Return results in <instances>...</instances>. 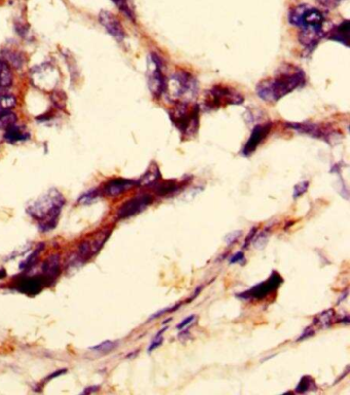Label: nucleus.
<instances>
[{
    "mask_svg": "<svg viewBox=\"0 0 350 395\" xmlns=\"http://www.w3.org/2000/svg\"><path fill=\"white\" fill-rule=\"evenodd\" d=\"M153 198L149 194H141L124 202L117 213L119 219H127L135 215H138L151 205Z\"/></svg>",
    "mask_w": 350,
    "mask_h": 395,
    "instance_id": "10",
    "label": "nucleus"
},
{
    "mask_svg": "<svg viewBox=\"0 0 350 395\" xmlns=\"http://www.w3.org/2000/svg\"><path fill=\"white\" fill-rule=\"evenodd\" d=\"M159 179H160V172H159V170H158V168L156 167V165L153 164L144 174V176L141 178L140 181L138 182V184L144 185V186L154 185V184L157 183V181Z\"/></svg>",
    "mask_w": 350,
    "mask_h": 395,
    "instance_id": "20",
    "label": "nucleus"
},
{
    "mask_svg": "<svg viewBox=\"0 0 350 395\" xmlns=\"http://www.w3.org/2000/svg\"><path fill=\"white\" fill-rule=\"evenodd\" d=\"M333 316H334V312L333 310H328V311H324L321 314H319L318 316H316L315 318V322L314 323L316 325H319L322 328H326L329 327L332 323V320H333Z\"/></svg>",
    "mask_w": 350,
    "mask_h": 395,
    "instance_id": "26",
    "label": "nucleus"
},
{
    "mask_svg": "<svg viewBox=\"0 0 350 395\" xmlns=\"http://www.w3.org/2000/svg\"><path fill=\"white\" fill-rule=\"evenodd\" d=\"M289 21L301 30L319 31L324 34L329 32L328 21L323 12L308 4H300L291 9Z\"/></svg>",
    "mask_w": 350,
    "mask_h": 395,
    "instance_id": "4",
    "label": "nucleus"
},
{
    "mask_svg": "<svg viewBox=\"0 0 350 395\" xmlns=\"http://www.w3.org/2000/svg\"><path fill=\"white\" fill-rule=\"evenodd\" d=\"M17 105V99L9 93H0V110H11Z\"/></svg>",
    "mask_w": 350,
    "mask_h": 395,
    "instance_id": "25",
    "label": "nucleus"
},
{
    "mask_svg": "<svg viewBox=\"0 0 350 395\" xmlns=\"http://www.w3.org/2000/svg\"><path fill=\"white\" fill-rule=\"evenodd\" d=\"M14 81V74H12L11 68L8 64L0 60V90H6L10 87Z\"/></svg>",
    "mask_w": 350,
    "mask_h": 395,
    "instance_id": "18",
    "label": "nucleus"
},
{
    "mask_svg": "<svg viewBox=\"0 0 350 395\" xmlns=\"http://www.w3.org/2000/svg\"><path fill=\"white\" fill-rule=\"evenodd\" d=\"M164 94L173 104H190L197 97L198 83L189 72L179 70L166 79Z\"/></svg>",
    "mask_w": 350,
    "mask_h": 395,
    "instance_id": "3",
    "label": "nucleus"
},
{
    "mask_svg": "<svg viewBox=\"0 0 350 395\" xmlns=\"http://www.w3.org/2000/svg\"><path fill=\"white\" fill-rule=\"evenodd\" d=\"M99 389V387H89V388H86L83 392H82V394H87V393H93V392H96L97 390Z\"/></svg>",
    "mask_w": 350,
    "mask_h": 395,
    "instance_id": "41",
    "label": "nucleus"
},
{
    "mask_svg": "<svg viewBox=\"0 0 350 395\" xmlns=\"http://www.w3.org/2000/svg\"><path fill=\"white\" fill-rule=\"evenodd\" d=\"M43 276L51 283L52 279L57 278L60 274V257L58 254H53L52 257H48L42 265Z\"/></svg>",
    "mask_w": 350,
    "mask_h": 395,
    "instance_id": "17",
    "label": "nucleus"
},
{
    "mask_svg": "<svg viewBox=\"0 0 350 395\" xmlns=\"http://www.w3.org/2000/svg\"><path fill=\"white\" fill-rule=\"evenodd\" d=\"M65 373H66V369H65V368H63V369H61V371H57V372H55L54 374H52V375H49L48 377H46L45 381H48V380H52V379H54V378H56V377H59V376H61V375H63V374H65Z\"/></svg>",
    "mask_w": 350,
    "mask_h": 395,
    "instance_id": "39",
    "label": "nucleus"
},
{
    "mask_svg": "<svg viewBox=\"0 0 350 395\" xmlns=\"http://www.w3.org/2000/svg\"><path fill=\"white\" fill-rule=\"evenodd\" d=\"M116 347H117V343H116V342L105 341V342H103V343H101V344H99V345H97V346H95V347H92L91 349L96 350V351H98V352H102V353L106 354V353L111 352L112 350H113V349L116 348Z\"/></svg>",
    "mask_w": 350,
    "mask_h": 395,
    "instance_id": "27",
    "label": "nucleus"
},
{
    "mask_svg": "<svg viewBox=\"0 0 350 395\" xmlns=\"http://www.w3.org/2000/svg\"><path fill=\"white\" fill-rule=\"evenodd\" d=\"M244 257H245V256H244V252H242V251L233 254L232 258L230 259V264H235V263L242 262V261L244 260Z\"/></svg>",
    "mask_w": 350,
    "mask_h": 395,
    "instance_id": "38",
    "label": "nucleus"
},
{
    "mask_svg": "<svg viewBox=\"0 0 350 395\" xmlns=\"http://www.w3.org/2000/svg\"><path fill=\"white\" fill-rule=\"evenodd\" d=\"M316 1L326 8H335L342 2V0H316Z\"/></svg>",
    "mask_w": 350,
    "mask_h": 395,
    "instance_id": "33",
    "label": "nucleus"
},
{
    "mask_svg": "<svg viewBox=\"0 0 350 395\" xmlns=\"http://www.w3.org/2000/svg\"><path fill=\"white\" fill-rule=\"evenodd\" d=\"M155 185V192L159 196H167L174 192H176L179 189V185L174 181H166L162 183H156Z\"/></svg>",
    "mask_w": 350,
    "mask_h": 395,
    "instance_id": "22",
    "label": "nucleus"
},
{
    "mask_svg": "<svg viewBox=\"0 0 350 395\" xmlns=\"http://www.w3.org/2000/svg\"><path fill=\"white\" fill-rule=\"evenodd\" d=\"M241 235H242V231H233L225 237V243H226L227 245H231L234 243V241L239 239V237Z\"/></svg>",
    "mask_w": 350,
    "mask_h": 395,
    "instance_id": "34",
    "label": "nucleus"
},
{
    "mask_svg": "<svg viewBox=\"0 0 350 395\" xmlns=\"http://www.w3.org/2000/svg\"><path fill=\"white\" fill-rule=\"evenodd\" d=\"M170 119L180 133L187 138L193 137L199 125V107L194 104H174L169 112Z\"/></svg>",
    "mask_w": 350,
    "mask_h": 395,
    "instance_id": "5",
    "label": "nucleus"
},
{
    "mask_svg": "<svg viewBox=\"0 0 350 395\" xmlns=\"http://www.w3.org/2000/svg\"><path fill=\"white\" fill-rule=\"evenodd\" d=\"M203 289V287H198L197 288H196V290L194 291V294H193V296L190 298V301H192L193 299H195L196 297H197V295L199 294V292H201V290Z\"/></svg>",
    "mask_w": 350,
    "mask_h": 395,
    "instance_id": "42",
    "label": "nucleus"
},
{
    "mask_svg": "<svg viewBox=\"0 0 350 395\" xmlns=\"http://www.w3.org/2000/svg\"><path fill=\"white\" fill-rule=\"evenodd\" d=\"M98 196V191L97 190H90L89 192L84 193L82 196L79 197L78 202L79 203H90L94 199H96Z\"/></svg>",
    "mask_w": 350,
    "mask_h": 395,
    "instance_id": "31",
    "label": "nucleus"
},
{
    "mask_svg": "<svg viewBox=\"0 0 350 395\" xmlns=\"http://www.w3.org/2000/svg\"><path fill=\"white\" fill-rule=\"evenodd\" d=\"M267 241H268V238H267V236L265 235V234H262V235H260L259 237H258V239L255 241V247L257 248V249H263L265 246H266V244H267Z\"/></svg>",
    "mask_w": 350,
    "mask_h": 395,
    "instance_id": "35",
    "label": "nucleus"
},
{
    "mask_svg": "<svg viewBox=\"0 0 350 395\" xmlns=\"http://www.w3.org/2000/svg\"><path fill=\"white\" fill-rule=\"evenodd\" d=\"M138 185V182L129 179H114L109 181L103 188L104 193L108 196L115 197L127 192L133 187Z\"/></svg>",
    "mask_w": 350,
    "mask_h": 395,
    "instance_id": "15",
    "label": "nucleus"
},
{
    "mask_svg": "<svg viewBox=\"0 0 350 395\" xmlns=\"http://www.w3.org/2000/svg\"><path fill=\"white\" fill-rule=\"evenodd\" d=\"M49 284L48 280L44 276H34V277H26L21 279L17 288L28 296H36L42 290L45 285Z\"/></svg>",
    "mask_w": 350,
    "mask_h": 395,
    "instance_id": "14",
    "label": "nucleus"
},
{
    "mask_svg": "<svg viewBox=\"0 0 350 395\" xmlns=\"http://www.w3.org/2000/svg\"><path fill=\"white\" fill-rule=\"evenodd\" d=\"M332 39L339 41L348 45V38H349V21H344L340 26L336 28L334 33L332 34Z\"/></svg>",
    "mask_w": 350,
    "mask_h": 395,
    "instance_id": "21",
    "label": "nucleus"
},
{
    "mask_svg": "<svg viewBox=\"0 0 350 395\" xmlns=\"http://www.w3.org/2000/svg\"><path fill=\"white\" fill-rule=\"evenodd\" d=\"M253 231H251L249 232V234L247 235V237H246V239H245V248H246V246L248 245V243H249V240H251L253 237H254V234L256 233V228H254V229H252Z\"/></svg>",
    "mask_w": 350,
    "mask_h": 395,
    "instance_id": "40",
    "label": "nucleus"
},
{
    "mask_svg": "<svg viewBox=\"0 0 350 395\" xmlns=\"http://www.w3.org/2000/svg\"><path fill=\"white\" fill-rule=\"evenodd\" d=\"M17 115L11 110H0V130L6 131L17 123Z\"/></svg>",
    "mask_w": 350,
    "mask_h": 395,
    "instance_id": "23",
    "label": "nucleus"
},
{
    "mask_svg": "<svg viewBox=\"0 0 350 395\" xmlns=\"http://www.w3.org/2000/svg\"><path fill=\"white\" fill-rule=\"evenodd\" d=\"M166 330H167V327H165L162 330H159V332L156 334V336L152 340L151 344H150V346L148 348V352H152L153 350H155L156 348H158L159 346L162 345V342H164V337H162V334H164Z\"/></svg>",
    "mask_w": 350,
    "mask_h": 395,
    "instance_id": "29",
    "label": "nucleus"
},
{
    "mask_svg": "<svg viewBox=\"0 0 350 395\" xmlns=\"http://www.w3.org/2000/svg\"><path fill=\"white\" fill-rule=\"evenodd\" d=\"M270 130H271V123L256 125L254 127V130L252 131L251 137L248 138L245 146L243 149V154L245 156H248L251 155L252 153H254L258 148V146L263 142L266 137L269 135Z\"/></svg>",
    "mask_w": 350,
    "mask_h": 395,
    "instance_id": "12",
    "label": "nucleus"
},
{
    "mask_svg": "<svg viewBox=\"0 0 350 395\" xmlns=\"http://www.w3.org/2000/svg\"><path fill=\"white\" fill-rule=\"evenodd\" d=\"M180 306H181V304H177V305L173 306V307H167V308H165V309L159 310V311H157L156 313H154V314H152L151 316H150L149 321L155 320V318H157V317H159V316H161V315H164V314H166V313H168V312H174V311H176V310L180 307Z\"/></svg>",
    "mask_w": 350,
    "mask_h": 395,
    "instance_id": "32",
    "label": "nucleus"
},
{
    "mask_svg": "<svg viewBox=\"0 0 350 395\" xmlns=\"http://www.w3.org/2000/svg\"><path fill=\"white\" fill-rule=\"evenodd\" d=\"M244 102L243 96L230 86L218 84L209 90L203 101V107L206 110H217L228 105H240Z\"/></svg>",
    "mask_w": 350,
    "mask_h": 395,
    "instance_id": "6",
    "label": "nucleus"
},
{
    "mask_svg": "<svg viewBox=\"0 0 350 395\" xmlns=\"http://www.w3.org/2000/svg\"><path fill=\"white\" fill-rule=\"evenodd\" d=\"M65 198L57 189H51L33 201L27 208V213L38 224L40 231H52L57 226Z\"/></svg>",
    "mask_w": 350,
    "mask_h": 395,
    "instance_id": "2",
    "label": "nucleus"
},
{
    "mask_svg": "<svg viewBox=\"0 0 350 395\" xmlns=\"http://www.w3.org/2000/svg\"><path fill=\"white\" fill-rule=\"evenodd\" d=\"M1 60L5 61L9 66H14L16 68H21L23 66V64L25 63L24 55L21 52H19V50L12 48L3 50Z\"/></svg>",
    "mask_w": 350,
    "mask_h": 395,
    "instance_id": "19",
    "label": "nucleus"
},
{
    "mask_svg": "<svg viewBox=\"0 0 350 395\" xmlns=\"http://www.w3.org/2000/svg\"><path fill=\"white\" fill-rule=\"evenodd\" d=\"M41 250H43V245L41 246H39V248L37 249V250H35L32 253H31V256L25 261L23 264H21V266H20V268L21 269H28V268H30V267L33 265V264H35V262H36V260L38 259V256H39V252H40V251Z\"/></svg>",
    "mask_w": 350,
    "mask_h": 395,
    "instance_id": "28",
    "label": "nucleus"
},
{
    "mask_svg": "<svg viewBox=\"0 0 350 395\" xmlns=\"http://www.w3.org/2000/svg\"><path fill=\"white\" fill-rule=\"evenodd\" d=\"M308 187H309V182H307V181H304V182L297 184L295 186V188H294V193H293L294 198H298L301 195H303L307 191Z\"/></svg>",
    "mask_w": 350,
    "mask_h": 395,
    "instance_id": "30",
    "label": "nucleus"
},
{
    "mask_svg": "<svg viewBox=\"0 0 350 395\" xmlns=\"http://www.w3.org/2000/svg\"><path fill=\"white\" fill-rule=\"evenodd\" d=\"M282 283V277L277 271H273L270 277L265 282L256 285L252 288L242 292V294H237V297L245 300H261L270 295L271 292L276 291Z\"/></svg>",
    "mask_w": 350,
    "mask_h": 395,
    "instance_id": "9",
    "label": "nucleus"
},
{
    "mask_svg": "<svg viewBox=\"0 0 350 395\" xmlns=\"http://www.w3.org/2000/svg\"><path fill=\"white\" fill-rule=\"evenodd\" d=\"M317 389V386L315 385V381L312 380L310 376H304L300 380L299 384L296 387V392L297 393H306L308 391H315Z\"/></svg>",
    "mask_w": 350,
    "mask_h": 395,
    "instance_id": "24",
    "label": "nucleus"
},
{
    "mask_svg": "<svg viewBox=\"0 0 350 395\" xmlns=\"http://www.w3.org/2000/svg\"><path fill=\"white\" fill-rule=\"evenodd\" d=\"M314 334H315V330L312 329L311 327H307L305 330H304V333L300 336V338L297 340V341H302V340H305V339H307V338H310L311 336H314Z\"/></svg>",
    "mask_w": 350,
    "mask_h": 395,
    "instance_id": "37",
    "label": "nucleus"
},
{
    "mask_svg": "<svg viewBox=\"0 0 350 395\" xmlns=\"http://www.w3.org/2000/svg\"><path fill=\"white\" fill-rule=\"evenodd\" d=\"M147 75L148 86L152 95L155 98H159L164 95L167 78L165 77L164 72H162V62L154 53L149 55Z\"/></svg>",
    "mask_w": 350,
    "mask_h": 395,
    "instance_id": "7",
    "label": "nucleus"
},
{
    "mask_svg": "<svg viewBox=\"0 0 350 395\" xmlns=\"http://www.w3.org/2000/svg\"><path fill=\"white\" fill-rule=\"evenodd\" d=\"M99 22L103 25L108 33L112 37H114L117 41H122L123 38L126 37V32L122 28L120 21L112 12L102 10L99 14Z\"/></svg>",
    "mask_w": 350,
    "mask_h": 395,
    "instance_id": "11",
    "label": "nucleus"
},
{
    "mask_svg": "<svg viewBox=\"0 0 350 395\" xmlns=\"http://www.w3.org/2000/svg\"><path fill=\"white\" fill-rule=\"evenodd\" d=\"M305 82L302 69L293 65L280 68L277 75L261 81L257 86L258 96L265 102H277Z\"/></svg>",
    "mask_w": 350,
    "mask_h": 395,
    "instance_id": "1",
    "label": "nucleus"
},
{
    "mask_svg": "<svg viewBox=\"0 0 350 395\" xmlns=\"http://www.w3.org/2000/svg\"><path fill=\"white\" fill-rule=\"evenodd\" d=\"M5 276H6V272H5V270H4V269H1V270H0V279L4 278Z\"/></svg>",
    "mask_w": 350,
    "mask_h": 395,
    "instance_id": "43",
    "label": "nucleus"
},
{
    "mask_svg": "<svg viewBox=\"0 0 350 395\" xmlns=\"http://www.w3.org/2000/svg\"><path fill=\"white\" fill-rule=\"evenodd\" d=\"M60 73L51 64L44 63L35 67L31 72L33 85L44 92L53 91L59 82Z\"/></svg>",
    "mask_w": 350,
    "mask_h": 395,
    "instance_id": "8",
    "label": "nucleus"
},
{
    "mask_svg": "<svg viewBox=\"0 0 350 395\" xmlns=\"http://www.w3.org/2000/svg\"><path fill=\"white\" fill-rule=\"evenodd\" d=\"M292 129L298 131L301 134H305L317 139H321L323 141H330L331 137L333 136V132L329 127L322 126L319 124L314 123H291L289 124Z\"/></svg>",
    "mask_w": 350,
    "mask_h": 395,
    "instance_id": "13",
    "label": "nucleus"
},
{
    "mask_svg": "<svg viewBox=\"0 0 350 395\" xmlns=\"http://www.w3.org/2000/svg\"><path fill=\"white\" fill-rule=\"evenodd\" d=\"M30 139V133L23 125H18L17 123L10 126L5 131L4 140L7 143L16 144L19 142H25Z\"/></svg>",
    "mask_w": 350,
    "mask_h": 395,
    "instance_id": "16",
    "label": "nucleus"
},
{
    "mask_svg": "<svg viewBox=\"0 0 350 395\" xmlns=\"http://www.w3.org/2000/svg\"><path fill=\"white\" fill-rule=\"evenodd\" d=\"M195 318H196L195 315H190V316H188L187 318H185V320H184L179 325H177V328H178V329L184 328L185 326H187L189 323H191L195 320Z\"/></svg>",
    "mask_w": 350,
    "mask_h": 395,
    "instance_id": "36",
    "label": "nucleus"
}]
</instances>
